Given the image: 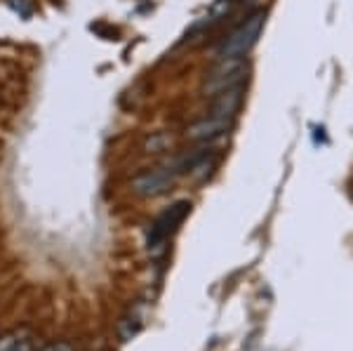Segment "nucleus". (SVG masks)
Wrapping results in <instances>:
<instances>
[{"mask_svg":"<svg viewBox=\"0 0 353 351\" xmlns=\"http://www.w3.org/2000/svg\"><path fill=\"white\" fill-rule=\"evenodd\" d=\"M248 76V61L245 57H226L219 59V64L210 71L208 83H205V92L208 94H219L224 90H231L236 85H241Z\"/></svg>","mask_w":353,"mask_h":351,"instance_id":"3","label":"nucleus"},{"mask_svg":"<svg viewBox=\"0 0 353 351\" xmlns=\"http://www.w3.org/2000/svg\"><path fill=\"white\" fill-rule=\"evenodd\" d=\"M191 212V203L189 201H179L174 205H170L156 222L151 224L149 239H146V245H149V254L151 257H161L168 250V241L170 236L176 231V226L184 222V217Z\"/></svg>","mask_w":353,"mask_h":351,"instance_id":"1","label":"nucleus"},{"mask_svg":"<svg viewBox=\"0 0 353 351\" xmlns=\"http://www.w3.org/2000/svg\"><path fill=\"white\" fill-rule=\"evenodd\" d=\"M170 146H172V137H170V134H163V132H158L146 139V151H149V154H161V151H168Z\"/></svg>","mask_w":353,"mask_h":351,"instance_id":"7","label":"nucleus"},{"mask_svg":"<svg viewBox=\"0 0 353 351\" xmlns=\"http://www.w3.org/2000/svg\"><path fill=\"white\" fill-rule=\"evenodd\" d=\"M43 351H52V347H45V349H43Z\"/></svg>","mask_w":353,"mask_h":351,"instance_id":"11","label":"nucleus"},{"mask_svg":"<svg viewBox=\"0 0 353 351\" xmlns=\"http://www.w3.org/2000/svg\"><path fill=\"white\" fill-rule=\"evenodd\" d=\"M229 128H231V123L210 116V118H203V121L189 126V130H186V137L193 139V141H203L205 144V141H214L217 137H221Z\"/></svg>","mask_w":353,"mask_h":351,"instance_id":"6","label":"nucleus"},{"mask_svg":"<svg viewBox=\"0 0 353 351\" xmlns=\"http://www.w3.org/2000/svg\"><path fill=\"white\" fill-rule=\"evenodd\" d=\"M231 8H233V0H217V3L210 8V19L212 21L221 19V17H226L231 12Z\"/></svg>","mask_w":353,"mask_h":351,"instance_id":"8","label":"nucleus"},{"mask_svg":"<svg viewBox=\"0 0 353 351\" xmlns=\"http://www.w3.org/2000/svg\"><path fill=\"white\" fill-rule=\"evenodd\" d=\"M241 104H243V85H236V88L224 90V92L217 94V99L212 104V116L219 118V121L231 123L236 118V113L241 111Z\"/></svg>","mask_w":353,"mask_h":351,"instance_id":"5","label":"nucleus"},{"mask_svg":"<svg viewBox=\"0 0 353 351\" xmlns=\"http://www.w3.org/2000/svg\"><path fill=\"white\" fill-rule=\"evenodd\" d=\"M264 21H266L264 12H254L252 17H248V19L217 48L219 59H226V57H248V52L254 48V43H257L261 28H264Z\"/></svg>","mask_w":353,"mask_h":351,"instance_id":"2","label":"nucleus"},{"mask_svg":"<svg viewBox=\"0 0 353 351\" xmlns=\"http://www.w3.org/2000/svg\"><path fill=\"white\" fill-rule=\"evenodd\" d=\"M14 351H36L33 349V342L31 339H17V347H14Z\"/></svg>","mask_w":353,"mask_h":351,"instance_id":"10","label":"nucleus"},{"mask_svg":"<svg viewBox=\"0 0 353 351\" xmlns=\"http://www.w3.org/2000/svg\"><path fill=\"white\" fill-rule=\"evenodd\" d=\"M17 339H19V335H3L0 337V351H14Z\"/></svg>","mask_w":353,"mask_h":351,"instance_id":"9","label":"nucleus"},{"mask_svg":"<svg viewBox=\"0 0 353 351\" xmlns=\"http://www.w3.org/2000/svg\"><path fill=\"white\" fill-rule=\"evenodd\" d=\"M174 184V174L168 168H156V170H146L139 177L132 179V191L139 198H158L163 194H168Z\"/></svg>","mask_w":353,"mask_h":351,"instance_id":"4","label":"nucleus"}]
</instances>
